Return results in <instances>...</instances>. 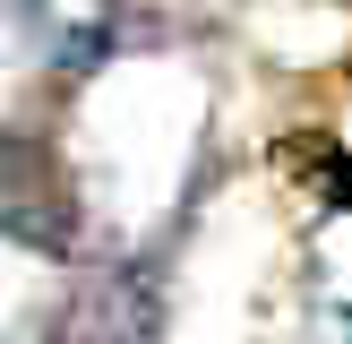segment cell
I'll return each mask as SVG.
<instances>
[{"label": "cell", "instance_id": "cell-1", "mask_svg": "<svg viewBox=\"0 0 352 344\" xmlns=\"http://www.w3.org/2000/svg\"><path fill=\"white\" fill-rule=\"evenodd\" d=\"M0 215H9L17 250H43V258L78 250V198H69L60 164H52L43 147H26V138L9 147V198H0Z\"/></svg>", "mask_w": 352, "mask_h": 344}, {"label": "cell", "instance_id": "cell-3", "mask_svg": "<svg viewBox=\"0 0 352 344\" xmlns=\"http://www.w3.org/2000/svg\"><path fill=\"white\" fill-rule=\"evenodd\" d=\"M284 164H292V172H309V189H318L327 206H352V155L336 147V138H327V147H318V138H292Z\"/></svg>", "mask_w": 352, "mask_h": 344}, {"label": "cell", "instance_id": "cell-2", "mask_svg": "<svg viewBox=\"0 0 352 344\" xmlns=\"http://www.w3.org/2000/svg\"><path fill=\"white\" fill-rule=\"evenodd\" d=\"M146 336H155V292H146V275H138V267L86 284L78 301L43 327V344H146Z\"/></svg>", "mask_w": 352, "mask_h": 344}]
</instances>
